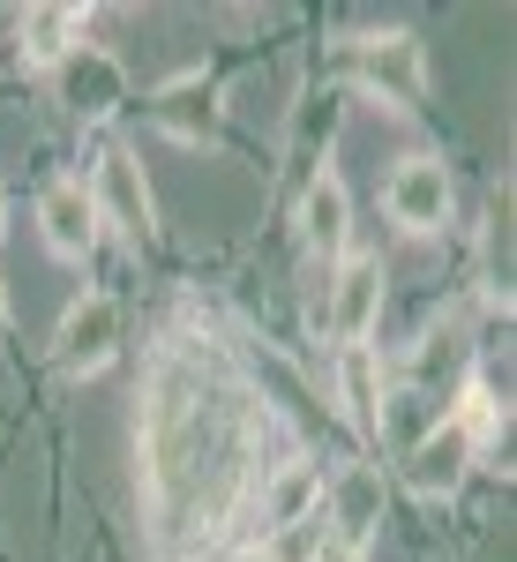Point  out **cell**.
I'll return each mask as SVG.
<instances>
[{
	"instance_id": "cell-1",
	"label": "cell",
	"mask_w": 517,
	"mask_h": 562,
	"mask_svg": "<svg viewBox=\"0 0 517 562\" xmlns=\"http://www.w3.org/2000/svg\"><path fill=\"white\" fill-rule=\"evenodd\" d=\"M248 435L233 420V405L203 383V368L188 360H158L150 375V405H143V465H150V503H158V532H203L211 540L240 480H248Z\"/></svg>"
},
{
	"instance_id": "cell-2",
	"label": "cell",
	"mask_w": 517,
	"mask_h": 562,
	"mask_svg": "<svg viewBox=\"0 0 517 562\" xmlns=\"http://www.w3.org/2000/svg\"><path fill=\"white\" fill-rule=\"evenodd\" d=\"M83 188H90V211L105 217L113 233L143 240V233L158 225V211H150V180H143V166H135V150H121V143L98 150V166H90Z\"/></svg>"
},
{
	"instance_id": "cell-3",
	"label": "cell",
	"mask_w": 517,
	"mask_h": 562,
	"mask_svg": "<svg viewBox=\"0 0 517 562\" xmlns=\"http://www.w3.org/2000/svg\"><path fill=\"white\" fill-rule=\"evenodd\" d=\"M383 323V256H338L330 278V330L345 346H368V330Z\"/></svg>"
},
{
	"instance_id": "cell-4",
	"label": "cell",
	"mask_w": 517,
	"mask_h": 562,
	"mask_svg": "<svg viewBox=\"0 0 517 562\" xmlns=\"http://www.w3.org/2000/svg\"><path fill=\"white\" fill-rule=\"evenodd\" d=\"M60 368L68 375H98L105 360H113V346H121V307L105 301V293H83V301H68V315H60Z\"/></svg>"
},
{
	"instance_id": "cell-5",
	"label": "cell",
	"mask_w": 517,
	"mask_h": 562,
	"mask_svg": "<svg viewBox=\"0 0 517 562\" xmlns=\"http://www.w3.org/2000/svg\"><path fill=\"white\" fill-rule=\"evenodd\" d=\"M383 203L405 233H442V225H450V173H442L435 158H405V166L390 173Z\"/></svg>"
},
{
	"instance_id": "cell-6",
	"label": "cell",
	"mask_w": 517,
	"mask_h": 562,
	"mask_svg": "<svg viewBox=\"0 0 517 562\" xmlns=\"http://www.w3.org/2000/svg\"><path fill=\"white\" fill-rule=\"evenodd\" d=\"M38 225H45V248H53V256H90V248H98L90 188L83 180H53V188L38 195Z\"/></svg>"
},
{
	"instance_id": "cell-7",
	"label": "cell",
	"mask_w": 517,
	"mask_h": 562,
	"mask_svg": "<svg viewBox=\"0 0 517 562\" xmlns=\"http://www.w3.org/2000/svg\"><path fill=\"white\" fill-rule=\"evenodd\" d=\"M315 510H323V465L293 458V465H278V473L262 480V532L315 525Z\"/></svg>"
},
{
	"instance_id": "cell-8",
	"label": "cell",
	"mask_w": 517,
	"mask_h": 562,
	"mask_svg": "<svg viewBox=\"0 0 517 562\" xmlns=\"http://www.w3.org/2000/svg\"><path fill=\"white\" fill-rule=\"evenodd\" d=\"M301 225H307V248H315L323 262L345 256V233H352V195H345L338 173H315V188H307V203H301Z\"/></svg>"
},
{
	"instance_id": "cell-9",
	"label": "cell",
	"mask_w": 517,
	"mask_h": 562,
	"mask_svg": "<svg viewBox=\"0 0 517 562\" xmlns=\"http://www.w3.org/2000/svg\"><path fill=\"white\" fill-rule=\"evenodd\" d=\"M338 397H345V413H352L360 435H383V360L368 346L338 352Z\"/></svg>"
},
{
	"instance_id": "cell-10",
	"label": "cell",
	"mask_w": 517,
	"mask_h": 562,
	"mask_svg": "<svg viewBox=\"0 0 517 562\" xmlns=\"http://www.w3.org/2000/svg\"><path fill=\"white\" fill-rule=\"evenodd\" d=\"M465 458H473V435L458 428V420H442V428L413 450V473H405V480H413L420 495H450V487L465 480Z\"/></svg>"
},
{
	"instance_id": "cell-11",
	"label": "cell",
	"mask_w": 517,
	"mask_h": 562,
	"mask_svg": "<svg viewBox=\"0 0 517 562\" xmlns=\"http://www.w3.org/2000/svg\"><path fill=\"white\" fill-rule=\"evenodd\" d=\"M23 45L38 68H60L68 53H83V15L76 8H31L23 15Z\"/></svg>"
},
{
	"instance_id": "cell-12",
	"label": "cell",
	"mask_w": 517,
	"mask_h": 562,
	"mask_svg": "<svg viewBox=\"0 0 517 562\" xmlns=\"http://www.w3.org/2000/svg\"><path fill=\"white\" fill-rule=\"evenodd\" d=\"M360 68H368V83H375V90L420 98V45H413V38H375L368 53H360Z\"/></svg>"
},
{
	"instance_id": "cell-13",
	"label": "cell",
	"mask_w": 517,
	"mask_h": 562,
	"mask_svg": "<svg viewBox=\"0 0 517 562\" xmlns=\"http://www.w3.org/2000/svg\"><path fill=\"white\" fill-rule=\"evenodd\" d=\"M368 518H375V473H352L345 480V495H338V532L345 540H360V532H368Z\"/></svg>"
},
{
	"instance_id": "cell-14",
	"label": "cell",
	"mask_w": 517,
	"mask_h": 562,
	"mask_svg": "<svg viewBox=\"0 0 517 562\" xmlns=\"http://www.w3.org/2000/svg\"><path fill=\"white\" fill-rule=\"evenodd\" d=\"M0 233H8V188H0Z\"/></svg>"
}]
</instances>
